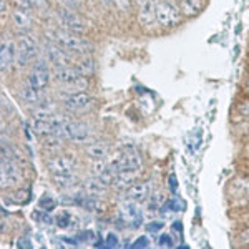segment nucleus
<instances>
[{
  "label": "nucleus",
  "instance_id": "obj_27",
  "mask_svg": "<svg viewBox=\"0 0 249 249\" xmlns=\"http://www.w3.org/2000/svg\"><path fill=\"white\" fill-rule=\"evenodd\" d=\"M161 228H163V224H161V223H158V221H156V223L148 224V226H146V230L150 231V232H156L158 230H161Z\"/></svg>",
  "mask_w": 249,
  "mask_h": 249
},
{
  "label": "nucleus",
  "instance_id": "obj_15",
  "mask_svg": "<svg viewBox=\"0 0 249 249\" xmlns=\"http://www.w3.org/2000/svg\"><path fill=\"white\" fill-rule=\"evenodd\" d=\"M15 60H17L15 42L2 37V45H0V67H2V71L10 70L12 63H15Z\"/></svg>",
  "mask_w": 249,
  "mask_h": 249
},
{
  "label": "nucleus",
  "instance_id": "obj_8",
  "mask_svg": "<svg viewBox=\"0 0 249 249\" xmlns=\"http://www.w3.org/2000/svg\"><path fill=\"white\" fill-rule=\"evenodd\" d=\"M50 77H52V71L50 67H48L47 60L43 58H37L32 65L29 75H27V85H30L32 88L38 91H45V88L50 83Z\"/></svg>",
  "mask_w": 249,
  "mask_h": 249
},
{
  "label": "nucleus",
  "instance_id": "obj_21",
  "mask_svg": "<svg viewBox=\"0 0 249 249\" xmlns=\"http://www.w3.org/2000/svg\"><path fill=\"white\" fill-rule=\"evenodd\" d=\"M75 65H77V68L82 71L83 75H85V77L87 75H91L95 71V63L90 57H85L83 60H80V62H77Z\"/></svg>",
  "mask_w": 249,
  "mask_h": 249
},
{
  "label": "nucleus",
  "instance_id": "obj_11",
  "mask_svg": "<svg viewBox=\"0 0 249 249\" xmlns=\"http://www.w3.org/2000/svg\"><path fill=\"white\" fill-rule=\"evenodd\" d=\"M90 135H91L90 126H88L85 122L67 116L65 126H63V138L70 140V142H75V143H85L87 140L90 138Z\"/></svg>",
  "mask_w": 249,
  "mask_h": 249
},
{
  "label": "nucleus",
  "instance_id": "obj_4",
  "mask_svg": "<svg viewBox=\"0 0 249 249\" xmlns=\"http://www.w3.org/2000/svg\"><path fill=\"white\" fill-rule=\"evenodd\" d=\"M53 78L67 93L85 91L88 88V78L78 70L77 65L53 68Z\"/></svg>",
  "mask_w": 249,
  "mask_h": 249
},
{
  "label": "nucleus",
  "instance_id": "obj_24",
  "mask_svg": "<svg viewBox=\"0 0 249 249\" xmlns=\"http://www.w3.org/2000/svg\"><path fill=\"white\" fill-rule=\"evenodd\" d=\"M148 244H150V241H148L146 236H140V238L136 239L135 243L131 244V246L128 248V249H146Z\"/></svg>",
  "mask_w": 249,
  "mask_h": 249
},
{
  "label": "nucleus",
  "instance_id": "obj_6",
  "mask_svg": "<svg viewBox=\"0 0 249 249\" xmlns=\"http://www.w3.org/2000/svg\"><path fill=\"white\" fill-rule=\"evenodd\" d=\"M15 47H17V60H15V63L18 67H27L37 60L38 55L37 40L27 34V32H22L18 35L17 40H15Z\"/></svg>",
  "mask_w": 249,
  "mask_h": 249
},
{
  "label": "nucleus",
  "instance_id": "obj_3",
  "mask_svg": "<svg viewBox=\"0 0 249 249\" xmlns=\"http://www.w3.org/2000/svg\"><path fill=\"white\" fill-rule=\"evenodd\" d=\"M2 188H14L22 181V164L17 153L2 142V166H0Z\"/></svg>",
  "mask_w": 249,
  "mask_h": 249
},
{
  "label": "nucleus",
  "instance_id": "obj_9",
  "mask_svg": "<svg viewBox=\"0 0 249 249\" xmlns=\"http://www.w3.org/2000/svg\"><path fill=\"white\" fill-rule=\"evenodd\" d=\"M57 17H58V22L62 23L63 29L71 32V34L82 35L87 32V22L80 17L77 12H75V9L60 5L57 9Z\"/></svg>",
  "mask_w": 249,
  "mask_h": 249
},
{
  "label": "nucleus",
  "instance_id": "obj_16",
  "mask_svg": "<svg viewBox=\"0 0 249 249\" xmlns=\"http://www.w3.org/2000/svg\"><path fill=\"white\" fill-rule=\"evenodd\" d=\"M136 204L138 203H133V201L124 203L123 204V216L133 228H140L143 223V213Z\"/></svg>",
  "mask_w": 249,
  "mask_h": 249
},
{
  "label": "nucleus",
  "instance_id": "obj_17",
  "mask_svg": "<svg viewBox=\"0 0 249 249\" xmlns=\"http://www.w3.org/2000/svg\"><path fill=\"white\" fill-rule=\"evenodd\" d=\"M18 96L22 98V102H25V103H27V105L37 107L38 103H42V102H43V91L35 90V88H32L30 85H27V83H23V85L20 87Z\"/></svg>",
  "mask_w": 249,
  "mask_h": 249
},
{
  "label": "nucleus",
  "instance_id": "obj_22",
  "mask_svg": "<svg viewBox=\"0 0 249 249\" xmlns=\"http://www.w3.org/2000/svg\"><path fill=\"white\" fill-rule=\"evenodd\" d=\"M38 204H40V208H42V210L52 211L55 206H57V201H55V199L52 198V196H47V195H45V196H42V198H40Z\"/></svg>",
  "mask_w": 249,
  "mask_h": 249
},
{
  "label": "nucleus",
  "instance_id": "obj_28",
  "mask_svg": "<svg viewBox=\"0 0 249 249\" xmlns=\"http://www.w3.org/2000/svg\"><path fill=\"white\" fill-rule=\"evenodd\" d=\"M60 2H62V5L70 7V9H75V7L80 3V0H60Z\"/></svg>",
  "mask_w": 249,
  "mask_h": 249
},
{
  "label": "nucleus",
  "instance_id": "obj_13",
  "mask_svg": "<svg viewBox=\"0 0 249 249\" xmlns=\"http://www.w3.org/2000/svg\"><path fill=\"white\" fill-rule=\"evenodd\" d=\"M138 9V22L144 29H153L156 22V0H133Z\"/></svg>",
  "mask_w": 249,
  "mask_h": 249
},
{
  "label": "nucleus",
  "instance_id": "obj_14",
  "mask_svg": "<svg viewBox=\"0 0 249 249\" xmlns=\"http://www.w3.org/2000/svg\"><path fill=\"white\" fill-rule=\"evenodd\" d=\"M151 193H153V183H151L150 179H146V181H140V183L133 184L131 188H128L126 198H128V201L143 203L150 198Z\"/></svg>",
  "mask_w": 249,
  "mask_h": 249
},
{
  "label": "nucleus",
  "instance_id": "obj_19",
  "mask_svg": "<svg viewBox=\"0 0 249 249\" xmlns=\"http://www.w3.org/2000/svg\"><path fill=\"white\" fill-rule=\"evenodd\" d=\"M108 151H110V148L103 142H96L87 146V155L90 156L91 160H95V161H103L108 156Z\"/></svg>",
  "mask_w": 249,
  "mask_h": 249
},
{
  "label": "nucleus",
  "instance_id": "obj_5",
  "mask_svg": "<svg viewBox=\"0 0 249 249\" xmlns=\"http://www.w3.org/2000/svg\"><path fill=\"white\" fill-rule=\"evenodd\" d=\"M47 37L50 42L57 43L58 47H62L63 50L70 52V53H88L91 50V45L83 40L80 35L71 34L65 29H57V30H47Z\"/></svg>",
  "mask_w": 249,
  "mask_h": 249
},
{
  "label": "nucleus",
  "instance_id": "obj_23",
  "mask_svg": "<svg viewBox=\"0 0 249 249\" xmlns=\"http://www.w3.org/2000/svg\"><path fill=\"white\" fill-rule=\"evenodd\" d=\"M55 223H57V226L60 228H68L71 223V216L68 214V213H60L57 218H55Z\"/></svg>",
  "mask_w": 249,
  "mask_h": 249
},
{
  "label": "nucleus",
  "instance_id": "obj_7",
  "mask_svg": "<svg viewBox=\"0 0 249 249\" xmlns=\"http://www.w3.org/2000/svg\"><path fill=\"white\" fill-rule=\"evenodd\" d=\"M156 22L161 27L173 29L181 22V12L171 0H156Z\"/></svg>",
  "mask_w": 249,
  "mask_h": 249
},
{
  "label": "nucleus",
  "instance_id": "obj_18",
  "mask_svg": "<svg viewBox=\"0 0 249 249\" xmlns=\"http://www.w3.org/2000/svg\"><path fill=\"white\" fill-rule=\"evenodd\" d=\"M179 12L186 17H196L203 10V0H175Z\"/></svg>",
  "mask_w": 249,
  "mask_h": 249
},
{
  "label": "nucleus",
  "instance_id": "obj_2",
  "mask_svg": "<svg viewBox=\"0 0 249 249\" xmlns=\"http://www.w3.org/2000/svg\"><path fill=\"white\" fill-rule=\"evenodd\" d=\"M47 168L50 171L55 184L62 190H68L77 183L75 173V161L67 155H55L47 161Z\"/></svg>",
  "mask_w": 249,
  "mask_h": 249
},
{
  "label": "nucleus",
  "instance_id": "obj_20",
  "mask_svg": "<svg viewBox=\"0 0 249 249\" xmlns=\"http://www.w3.org/2000/svg\"><path fill=\"white\" fill-rule=\"evenodd\" d=\"M12 20H14L15 27L20 29L22 32H25L27 29H30V25H32L30 12L22 10V9H15L14 12H12Z\"/></svg>",
  "mask_w": 249,
  "mask_h": 249
},
{
  "label": "nucleus",
  "instance_id": "obj_12",
  "mask_svg": "<svg viewBox=\"0 0 249 249\" xmlns=\"http://www.w3.org/2000/svg\"><path fill=\"white\" fill-rule=\"evenodd\" d=\"M45 58L48 60V63L53 65V68L75 65V60L71 58L70 52L63 50L62 47H58L57 43L50 42V40L45 43Z\"/></svg>",
  "mask_w": 249,
  "mask_h": 249
},
{
  "label": "nucleus",
  "instance_id": "obj_1",
  "mask_svg": "<svg viewBox=\"0 0 249 249\" xmlns=\"http://www.w3.org/2000/svg\"><path fill=\"white\" fill-rule=\"evenodd\" d=\"M111 168L115 171V186L120 190L131 188L136 179V175L142 170V156L135 148L124 150L120 153L118 158L111 163Z\"/></svg>",
  "mask_w": 249,
  "mask_h": 249
},
{
  "label": "nucleus",
  "instance_id": "obj_29",
  "mask_svg": "<svg viewBox=\"0 0 249 249\" xmlns=\"http://www.w3.org/2000/svg\"><path fill=\"white\" fill-rule=\"evenodd\" d=\"M5 12H7V3L5 0H2V20H5Z\"/></svg>",
  "mask_w": 249,
  "mask_h": 249
},
{
  "label": "nucleus",
  "instance_id": "obj_31",
  "mask_svg": "<svg viewBox=\"0 0 249 249\" xmlns=\"http://www.w3.org/2000/svg\"><path fill=\"white\" fill-rule=\"evenodd\" d=\"M45 2H47V0H32V3H34V5H43Z\"/></svg>",
  "mask_w": 249,
  "mask_h": 249
},
{
  "label": "nucleus",
  "instance_id": "obj_25",
  "mask_svg": "<svg viewBox=\"0 0 249 249\" xmlns=\"http://www.w3.org/2000/svg\"><path fill=\"white\" fill-rule=\"evenodd\" d=\"M116 244H118V238L111 232V234L107 236V249H116Z\"/></svg>",
  "mask_w": 249,
  "mask_h": 249
},
{
  "label": "nucleus",
  "instance_id": "obj_10",
  "mask_svg": "<svg viewBox=\"0 0 249 249\" xmlns=\"http://www.w3.org/2000/svg\"><path fill=\"white\" fill-rule=\"evenodd\" d=\"M95 103V98L87 91H77V93H67L62 98V107L70 113H82Z\"/></svg>",
  "mask_w": 249,
  "mask_h": 249
},
{
  "label": "nucleus",
  "instance_id": "obj_26",
  "mask_svg": "<svg viewBox=\"0 0 249 249\" xmlns=\"http://www.w3.org/2000/svg\"><path fill=\"white\" fill-rule=\"evenodd\" d=\"M160 244H161L163 248H164V246H166V248H171V246H173V241H171V238H170L168 234H163L161 238H160Z\"/></svg>",
  "mask_w": 249,
  "mask_h": 249
},
{
  "label": "nucleus",
  "instance_id": "obj_30",
  "mask_svg": "<svg viewBox=\"0 0 249 249\" xmlns=\"http://www.w3.org/2000/svg\"><path fill=\"white\" fill-rule=\"evenodd\" d=\"M170 186H171L173 191L176 190V179H175V176H171V178H170Z\"/></svg>",
  "mask_w": 249,
  "mask_h": 249
}]
</instances>
